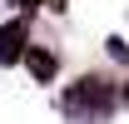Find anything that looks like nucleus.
<instances>
[{
	"label": "nucleus",
	"mask_w": 129,
	"mask_h": 124,
	"mask_svg": "<svg viewBox=\"0 0 129 124\" xmlns=\"http://www.w3.org/2000/svg\"><path fill=\"white\" fill-rule=\"evenodd\" d=\"M25 60H30V75L40 79V84H50V79H55V55H45V50H30Z\"/></svg>",
	"instance_id": "nucleus-2"
},
{
	"label": "nucleus",
	"mask_w": 129,
	"mask_h": 124,
	"mask_svg": "<svg viewBox=\"0 0 129 124\" xmlns=\"http://www.w3.org/2000/svg\"><path fill=\"white\" fill-rule=\"evenodd\" d=\"M124 99H129V89H124Z\"/></svg>",
	"instance_id": "nucleus-3"
},
{
	"label": "nucleus",
	"mask_w": 129,
	"mask_h": 124,
	"mask_svg": "<svg viewBox=\"0 0 129 124\" xmlns=\"http://www.w3.org/2000/svg\"><path fill=\"white\" fill-rule=\"evenodd\" d=\"M20 55H25V20H15V25L0 30V65H15Z\"/></svg>",
	"instance_id": "nucleus-1"
}]
</instances>
